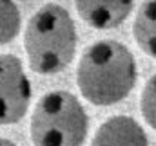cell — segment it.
Returning a JSON list of instances; mask_svg holds the SVG:
<instances>
[{
  "instance_id": "10",
  "label": "cell",
  "mask_w": 156,
  "mask_h": 146,
  "mask_svg": "<svg viewBox=\"0 0 156 146\" xmlns=\"http://www.w3.org/2000/svg\"><path fill=\"white\" fill-rule=\"evenodd\" d=\"M0 146H16V144L9 139H0Z\"/></svg>"
},
{
  "instance_id": "1",
  "label": "cell",
  "mask_w": 156,
  "mask_h": 146,
  "mask_svg": "<svg viewBox=\"0 0 156 146\" xmlns=\"http://www.w3.org/2000/svg\"><path fill=\"white\" fill-rule=\"evenodd\" d=\"M136 76L131 49L116 40H100L83 51L76 67V85L89 103L111 107L131 94Z\"/></svg>"
},
{
  "instance_id": "6",
  "label": "cell",
  "mask_w": 156,
  "mask_h": 146,
  "mask_svg": "<svg viewBox=\"0 0 156 146\" xmlns=\"http://www.w3.org/2000/svg\"><path fill=\"white\" fill-rule=\"evenodd\" d=\"M91 146H149L144 128L129 115H113L96 130Z\"/></svg>"
},
{
  "instance_id": "2",
  "label": "cell",
  "mask_w": 156,
  "mask_h": 146,
  "mask_svg": "<svg viewBox=\"0 0 156 146\" xmlns=\"http://www.w3.org/2000/svg\"><path fill=\"white\" fill-rule=\"evenodd\" d=\"M76 25L58 4H47L29 18L24 45L27 61L33 72L56 74L62 72L76 54Z\"/></svg>"
},
{
  "instance_id": "3",
  "label": "cell",
  "mask_w": 156,
  "mask_h": 146,
  "mask_svg": "<svg viewBox=\"0 0 156 146\" xmlns=\"http://www.w3.org/2000/svg\"><path fill=\"white\" fill-rule=\"evenodd\" d=\"M29 130L33 146H82L89 119L75 94L53 90L38 99Z\"/></svg>"
},
{
  "instance_id": "4",
  "label": "cell",
  "mask_w": 156,
  "mask_h": 146,
  "mask_svg": "<svg viewBox=\"0 0 156 146\" xmlns=\"http://www.w3.org/2000/svg\"><path fill=\"white\" fill-rule=\"evenodd\" d=\"M31 103V81L15 54H0V126L22 121Z\"/></svg>"
},
{
  "instance_id": "5",
  "label": "cell",
  "mask_w": 156,
  "mask_h": 146,
  "mask_svg": "<svg viewBox=\"0 0 156 146\" xmlns=\"http://www.w3.org/2000/svg\"><path fill=\"white\" fill-rule=\"evenodd\" d=\"M136 0H75L80 18L96 29H113L127 20Z\"/></svg>"
},
{
  "instance_id": "9",
  "label": "cell",
  "mask_w": 156,
  "mask_h": 146,
  "mask_svg": "<svg viewBox=\"0 0 156 146\" xmlns=\"http://www.w3.org/2000/svg\"><path fill=\"white\" fill-rule=\"evenodd\" d=\"M140 107H142V115L145 119V123L156 130V74H153L144 90H142V99H140Z\"/></svg>"
},
{
  "instance_id": "7",
  "label": "cell",
  "mask_w": 156,
  "mask_h": 146,
  "mask_svg": "<svg viewBox=\"0 0 156 146\" xmlns=\"http://www.w3.org/2000/svg\"><path fill=\"white\" fill-rule=\"evenodd\" d=\"M133 36L145 54L156 58V0L142 2L133 24Z\"/></svg>"
},
{
  "instance_id": "8",
  "label": "cell",
  "mask_w": 156,
  "mask_h": 146,
  "mask_svg": "<svg viewBox=\"0 0 156 146\" xmlns=\"http://www.w3.org/2000/svg\"><path fill=\"white\" fill-rule=\"evenodd\" d=\"M22 29L20 9L15 0H0V45L11 43Z\"/></svg>"
}]
</instances>
